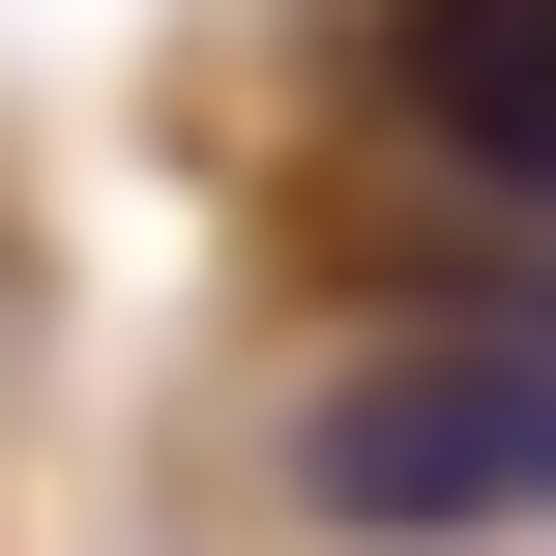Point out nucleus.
I'll return each mask as SVG.
<instances>
[{
  "label": "nucleus",
  "instance_id": "f257e3e1",
  "mask_svg": "<svg viewBox=\"0 0 556 556\" xmlns=\"http://www.w3.org/2000/svg\"><path fill=\"white\" fill-rule=\"evenodd\" d=\"M293 498L323 528H556V323H410L293 381Z\"/></svg>",
  "mask_w": 556,
  "mask_h": 556
},
{
  "label": "nucleus",
  "instance_id": "f03ea898",
  "mask_svg": "<svg viewBox=\"0 0 556 556\" xmlns=\"http://www.w3.org/2000/svg\"><path fill=\"white\" fill-rule=\"evenodd\" d=\"M381 117H410L469 205L556 235V0H381Z\"/></svg>",
  "mask_w": 556,
  "mask_h": 556
}]
</instances>
